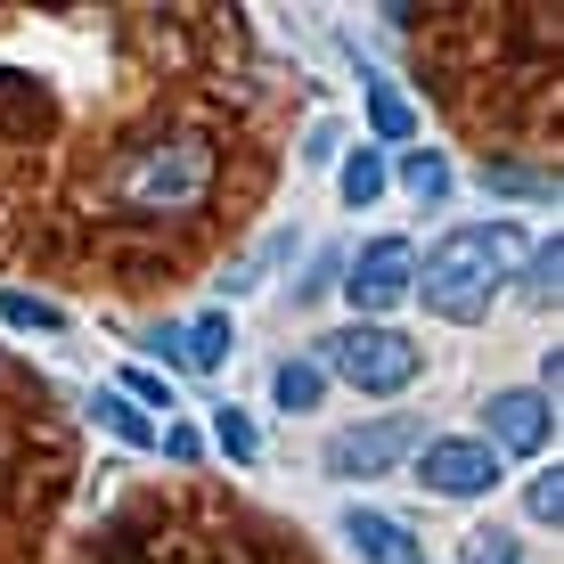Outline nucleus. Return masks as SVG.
<instances>
[{
    "label": "nucleus",
    "mask_w": 564,
    "mask_h": 564,
    "mask_svg": "<svg viewBox=\"0 0 564 564\" xmlns=\"http://www.w3.org/2000/svg\"><path fill=\"white\" fill-rule=\"evenodd\" d=\"M516 262H523V229L516 221H458L451 238H434V254L417 262L410 295L434 311V319L475 327L482 311H491V295L516 279Z\"/></svg>",
    "instance_id": "f257e3e1"
},
{
    "label": "nucleus",
    "mask_w": 564,
    "mask_h": 564,
    "mask_svg": "<svg viewBox=\"0 0 564 564\" xmlns=\"http://www.w3.org/2000/svg\"><path fill=\"white\" fill-rule=\"evenodd\" d=\"M213 197V140L205 131H164L115 164V205L131 213H197Z\"/></svg>",
    "instance_id": "f03ea898"
},
{
    "label": "nucleus",
    "mask_w": 564,
    "mask_h": 564,
    "mask_svg": "<svg viewBox=\"0 0 564 564\" xmlns=\"http://www.w3.org/2000/svg\"><path fill=\"white\" fill-rule=\"evenodd\" d=\"M311 368H319V377H344L352 393H410L425 352L384 319H352V327H327V336L311 344Z\"/></svg>",
    "instance_id": "7ed1b4c3"
},
{
    "label": "nucleus",
    "mask_w": 564,
    "mask_h": 564,
    "mask_svg": "<svg viewBox=\"0 0 564 564\" xmlns=\"http://www.w3.org/2000/svg\"><path fill=\"white\" fill-rule=\"evenodd\" d=\"M336 286L352 295L360 319H384V311H401V303H410V286H417V246L410 238H368Z\"/></svg>",
    "instance_id": "20e7f679"
},
{
    "label": "nucleus",
    "mask_w": 564,
    "mask_h": 564,
    "mask_svg": "<svg viewBox=\"0 0 564 564\" xmlns=\"http://www.w3.org/2000/svg\"><path fill=\"white\" fill-rule=\"evenodd\" d=\"M417 442H425V425H417V417H368V425H352V434L327 442V458H319V466H327L336 482H377V475H393V466L410 458Z\"/></svg>",
    "instance_id": "39448f33"
},
{
    "label": "nucleus",
    "mask_w": 564,
    "mask_h": 564,
    "mask_svg": "<svg viewBox=\"0 0 564 564\" xmlns=\"http://www.w3.org/2000/svg\"><path fill=\"white\" fill-rule=\"evenodd\" d=\"M425 491H442V499H482V491H499V451L482 434H451V442H425Z\"/></svg>",
    "instance_id": "423d86ee"
},
{
    "label": "nucleus",
    "mask_w": 564,
    "mask_h": 564,
    "mask_svg": "<svg viewBox=\"0 0 564 564\" xmlns=\"http://www.w3.org/2000/svg\"><path fill=\"white\" fill-rule=\"evenodd\" d=\"M482 442H491L499 458H540L549 451V393H491L482 401Z\"/></svg>",
    "instance_id": "0eeeda50"
},
{
    "label": "nucleus",
    "mask_w": 564,
    "mask_h": 564,
    "mask_svg": "<svg viewBox=\"0 0 564 564\" xmlns=\"http://www.w3.org/2000/svg\"><path fill=\"white\" fill-rule=\"evenodd\" d=\"M336 532L352 540V556H360V564H425L417 532H410V523H393V516H377V508H344Z\"/></svg>",
    "instance_id": "6e6552de"
},
{
    "label": "nucleus",
    "mask_w": 564,
    "mask_h": 564,
    "mask_svg": "<svg viewBox=\"0 0 564 564\" xmlns=\"http://www.w3.org/2000/svg\"><path fill=\"white\" fill-rule=\"evenodd\" d=\"M172 344H181V368H221L229 360V344H238V327H229V311H197L188 327H172Z\"/></svg>",
    "instance_id": "1a4fd4ad"
},
{
    "label": "nucleus",
    "mask_w": 564,
    "mask_h": 564,
    "mask_svg": "<svg viewBox=\"0 0 564 564\" xmlns=\"http://www.w3.org/2000/svg\"><path fill=\"white\" fill-rule=\"evenodd\" d=\"M90 417H99L115 442H131V451H155V442H164V425H155V417H140L123 393H99V401H90Z\"/></svg>",
    "instance_id": "9d476101"
},
{
    "label": "nucleus",
    "mask_w": 564,
    "mask_h": 564,
    "mask_svg": "<svg viewBox=\"0 0 564 564\" xmlns=\"http://www.w3.org/2000/svg\"><path fill=\"white\" fill-rule=\"evenodd\" d=\"M401 188H410L417 205L451 197V164H442V148H401Z\"/></svg>",
    "instance_id": "9b49d317"
},
{
    "label": "nucleus",
    "mask_w": 564,
    "mask_h": 564,
    "mask_svg": "<svg viewBox=\"0 0 564 564\" xmlns=\"http://www.w3.org/2000/svg\"><path fill=\"white\" fill-rule=\"evenodd\" d=\"M319 393H327V377L311 360H279L270 368V401H279V410H319Z\"/></svg>",
    "instance_id": "f8f14e48"
},
{
    "label": "nucleus",
    "mask_w": 564,
    "mask_h": 564,
    "mask_svg": "<svg viewBox=\"0 0 564 564\" xmlns=\"http://www.w3.org/2000/svg\"><path fill=\"white\" fill-rule=\"evenodd\" d=\"M0 319L25 327V336H57L66 327V311H57L50 295H25V286H0Z\"/></svg>",
    "instance_id": "ddd939ff"
},
{
    "label": "nucleus",
    "mask_w": 564,
    "mask_h": 564,
    "mask_svg": "<svg viewBox=\"0 0 564 564\" xmlns=\"http://www.w3.org/2000/svg\"><path fill=\"white\" fill-rule=\"evenodd\" d=\"M368 123H377V140H410L417 131V115H410V99H401L384 74H368Z\"/></svg>",
    "instance_id": "4468645a"
},
{
    "label": "nucleus",
    "mask_w": 564,
    "mask_h": 564,
    "mask_svg": "<svg viewBox=\"0 0 564 564\" xmlns=\"http://www.w3.org/2000/svg\"><path fill=\"white\" fill-rule=\"evenodd\" d=\"M384 181H393V172H384L377 148H352V155H344V205H377Z\"/></svg>",
    "instance_id": "2eb2a0df"
},
{
    "label": "nucleus",
    "mask_w": 564,
    "mask_h": 564,
    "mask_svg": "<svg viewBox=\"0 0 564 564\" xmlns=\"http://www.w3.org/2000/svg\"><path fill=\"white\" fill-rule=\"evenodd\" d=\"M213 442H221V451L238 458V466H254V458H262V434H254V417H246L238 401H221V410H213Z\"/></svg>",
    "instance_id": "dca6fc26"
},
{
    "label": "nucleus",
    "mask_w": 564,
    "mask_h": 564,
    "mask_svg": "<svg viewBox=\"0 0 564 564\" xmlns=\"http://www.w3.org/2000/svg\"><path fill=\"white\" fill-rule=\"evenodd\" d=\"M286 254H295V229H279V238H262V246H254V254H246L238 270H229L221 286H229V295H246V286H262V279H270V270H279Z\"/></svg>",
    "instance_id": "f3484780"
},
{
    "label": "nucleus",
    "mask_w": 564,
    "mask_h": 564,
    "mask_svg": "<svg viewBox=\"0 0 564 564\" xmlns=\"http://www.w3.org/2000/svg\"><path fill=\"white\" fill-rule=\"evenodd\" d=\"M556 286H564V246H532L523 254V303H556Z\"/></svg>",
    "instance_id": "a211bd4d"
},
{
    "label": "nucleus",
    "mask_w": 564,
    "mask_h": 564,
    "mask_svg": "<svg viewBox=\"0 0 564 564\" xmlns=\"http://www.w3.org/2000/svg\"><path fill=\"white\" fill-rule=\"evenodd\" d=\"M482 188H499V197H532V205L556 197L549 172H523V164H482Z\"/></svg>",
    "instance_id": "6ab92c4d"
},
{
    "label": "nucleus",
    "mask_w": 564,
    "mask_h": 564,
    "mask_svg": "<svg viewBox=\"0 0 564 564\" xmlns=\"http://www.w3.org/2000/svg\"><path fill=\"white\" fill-rule=\"evenodd\" d=\"M115 393H123L140 417H148V410H164V417L181 410V401H172V377H155V368H123V384H115Z\"/></svg>",
    "instance_id": "aec40b11"
},
{
    "label": "nucleus",
    "mask_w": 564,
    "mask_h": 564,
    "mask_svg": "<svg viewBox=\"0 0 564 564\" xmlns=\"http://www.w3.org/2000/svg\"><path fill=\"white\" fill-rule=\"evenodd\" d=\"M458 564H523V540H516V532H491V523H482V532H466Z\"/></svg>",
    "instance_id": "412c9836"
},
{
    "label": "nucleus",
    "mask_w": 564,
    "mask_h": 564,
    "mask_svg": "<svg viewBox=\"0 0 564 564\" xmlns=\"http://www.w3.org/2000/svg\"><path fill=\"white\" fill-rule=\"evenodd\" d=\"M523 508H532V523H564V475H532Z\"/></svg>",
    "instance_id": "4be33fe9"
}]
</instances>
